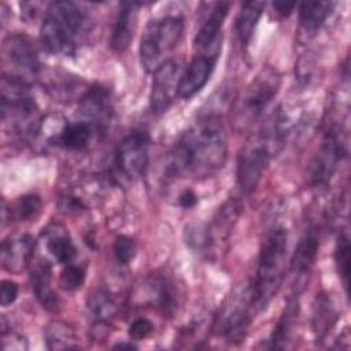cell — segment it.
I'll return each instance as SVG.
<instances>
[{
    "label": "cell",
    "mask_w": 351,
    "mask_h": 351,
    "mask_svg": "<svg viewBox=\"0 0 351 351\" xmlns=\"http://www.w3.org/2000/svg\"><path fill=\"white\" fill-rule=\"evenodd\" d=\"M265 10L263 1H245L241 5V10L236 18V33L240 44L244 47L248 45L259 18Z\"/></svg>",
    "instance_id": "d4e9b609"
},
{
    "label": "cell",
    "mask_w": 351,
    "mask_h": 351,
    "mask_svg": "<svg viewBox=\"0 0 351 351\" xmlns=\"http://www.w3.org/2000/svg\"><path fill=\"white\" fill-rule=\"evenodd\" d=\"M288 251L287 229L274 228L262 243L255 277L247 289L252 313L263 311L278 292Z\"/></svg>",
    "instance_id": "3957f363"
},
{
    "label": "cell",
    "mask_w": 351,
    "mask_h": 351,
    "mask_svg": "<svg viewBox=\"0 0 351 351\" xmlns=\"http://www.w3.org/2000/svg\"><path fill=\"white\" fill-rule=\"evenodd\" d=\"M41 206H43L41 197L36 193H27V195L19 196L10 208V218L19 222L34 219L41 211Z\"/></svg>",
    "instance_id": "f1b7e54d"
},
{
    "label": "cell",
    "mask_w": 351,
    "mask_h": 351,
    "mask_svg": "<svg viewBox=\"0 0 351 351\" xmlns=\"http://www.w3.org/2000/svg\"><path fill=\"white\" fill-rule=\"evenodd\" d=\"M336 7L335 1H307L299 5V22L302 33L313 37L325 23Z\"/></svg>",
    "instance_id": "603a6c76"
},
{
    "label": "cell",
    "mask_w": 351,
    "mask_h": 351,
    "mask_svg": "<svg viewBox=\"0 0 351 351\" xmlns=\"http://www.w3.org/2000/svg\"><path fill=\"white\" fill-rule=\"evenodd\" d=\"M3 58L12 69L8 75L23 82H27V78H34L40 73L37 49L32 40L23 34H11L4 38Z\"/></svg>",
    "instance_id": "ba28073f"
},
{
    "label": "cell",
    "mask_w": 351,
    "mask_h": 351,
    "mask_svg": "<svg viewBox=\"0 0 351 351\" xmlns=\"http://www.w3.org/2000/svg\"><path fill=\"white\" fill-rule=\"evenodd\" d=\"M196 203H197V196L192 189H184L178 195V204L182 208H192L196 206Z\"/></svg>",
    "instance_id": "d590c367"
},
{
    "label": "cell",
    "mask_w": 351,
    "mask_h": 351,
    "mask_svg": "<svg viewBox=\"0 0 351 351\" xmlns=\"http://www.w3.org/2000/svg\"><path fill=\"white\" fill-rule=\"evenodd\" d=\"M218 55H195L185 73L180 77L177 95L182 99L195 96L210 80Z\"/></svg>",
    "instance_id": "2e32d148"
},
{
    "label": "cell",
    "mask_w": 351,
    "mask_h": 351,
    "mask_svg": "<svg viewBox=\"0 0 351 351\" xmlns=\"http://www.w3.org/2000/svg\"><path fill=\"white\" fill-rule=\"evenodd\" d=\"M274 154V149L262 134L240 149L236 166V184L243 195L251 193L258 186Z\"/></svg>",
    "instance_id": "5b68a950"
},
{
    "label": "cell",
    "mask_w": 351,
    "mask_h": 351,
    "mask_svg": "<svg viewBox=\"0 0 351 351\" xmlns=\"http://www.w3.org/2000/svg\"><path fill=\"white\" fill-rule=\"evenodd\" d=\"M230 4L226 1L215 3L207 18L200 25L193 47L197 51L196 55H218L221 51V30L223 21L228 15Z\"/></svg>",
    "instance_id": "4fadbf2b"
},
{
    "label": "cell",
    "mask_w": 351,
    "mask_h": 351,
    "mask_svg": "<svg viewBox=\"0 0 351 351\" xmlns=\"http://www.w3.org/2000/svg\"><path fill=\"white\" fill-rule=\"evenodd\" d=\"M298 313H299V303L298 299L289 298L287 302V306L284 307L277 324L274 325L269 339H267V347L269 348H285L293 326H295V321L298 318Z\"/></svg>",
    "instance_id": "cb8c5ba5"
},
{
    "label": "cell",
    "mask_w": 351,
    "mask_h": 351,
    "mask_svg": "<svg viewBox=\"0 0 351 351\" xmlns=\"http://www.w3.org/2000/svg\"><path fill=\"white\" fill-rule=\"evenodd\" d=\"M148 302L165 315H174L180 306V292L174 281L166 276H155L148 280Z\"/></svg>",
    "instance_id": "ac0fdd59"
},
{
    "label": "cell",
    "mask_w": 351,
    "mask_h": 351,
    "mask_svg": "<svg viewBox=\"0 0 351 351\" xmlns=\"http://www.w3.org/2000/svg\"><path fill=\"white\" fill-rule=\"evenodd\" d=\"M178 64L169 59L163 62L155 71L149 92V108L152 114L160 115L173 103L178 92Z\"/></svg>",
    "instance_id": "30bf717a"
},
{
    "label": "cell",
    "mask_w": 351,
    "mask_h": 351,
    "mask_svg": "<svg viewBox=\"0 0 351 351\" xmlns=\"http://www.w3.org/2000/svg\"><path fill=\"white\" fill-rule=\"evenodd\" d=\"M44 241L47 251L58 263L69 265L77 255V248L67 229L59 223H52L45 229Z\"/></svg>",
    "instance_id": "44dd1931"
},
{
    "label": "cell",
    "mask_w": 351,
    "mask_h": 351,
    "mask_svg": "<svg viewBox=\"0 0 351 351\" xmlns=\"http://www.w3.org/2000/svg\"><path fill=\"white\" fill-rule=\"evenodd\" d=\"M95 132V126L85 119L67 122L63 129L55 136L53 144L63 149L80 151L89 144Z\"/></svg>",
    "instance_id": "7402d4cb"
},
{
    "label": "cell",
    "mask_w": 351,
    "mask_h": 351,
    "mask_svg": "<svg viewBox=\"0 0 351 351\" xmlns=\"http://www.w3.org/2000/svg\"><path fill=\"white\" fill-rule=\"evenodd\" d=\"M184 32V18L169 15L147 23L140 41V62L147 71H155L178 45Z\"/></svg>",
    "instance_id": "277c9868"
},
{
    "label": "cell",
    "mask_w": 351,
    "mask_h": 351,
    "mask_svg": "<svg viewBox=\"0 0 351 351\" xmlns=\"http://www.w3.org/2000/svg\"><path fill=\"white\" fill-rule=\"evenodd\" d=\"M51 278L52 269L48 262H38L30 273V285L36 299L45 310L55 313L59 310V298L51 285Z\"/></svg>",
    "instance_id": "d6986e66"
},
{
    "label": "cell",
    "mask_w": 351,
    "mask_h": 351,
    "mask_svg": "<svg viewBox=\"0 0 351 351\" xmlns=\"http://www.w3.org/2000/svg\"><path fill=\"white\" fill-rule=\"evenodd\" d=\"M335 261L337 266L339 276L343 280V285L346 292H348L350 284V240L346 233H341L336 241L335 248Z\"/></svg>",
    "instance_id": "4dcf8cb0"
},
{
    "label": "cell",
    "mask_w": 351,
    "mask_h": 351,
    "mask_svg": "<svg viewBox=\"0 0 351 351\" xmlns=\"http://www.w3.org/2000/svg\"><path fill=\"white\" fill-rule=\"evenodd\" d=\"M84 119L92 123L97 133H104L112 114L110 90L103 85H92L85 90L80 103Z\"/></svg>",
    "instance_id": "5bb4252c"
},
{
    "label": "cell",
    "mask_w": 351,
    "mask_h": 351,
    "mask_svg": "<svg viewBox=\"0 0 351 351\" xmlns=\"http://www.w3.org/2000/svg\"><path fill=\"white\" fill-rule=\"evenodd\" d=\"M44 339L48 350H69L78 347L73 328L63 322H51L45 328Z\"/></svg>",
    "instance_id": "83f0119b"
},
{
    "label": "cell",
    "mask_w": 351,
    "mask_h": 351,
    "mask_svg": "<svg viewBox=\"0 0 351 351\" xmlns=\"http://www.w3.org/2000/svg\"><path fill=\"white\" fill-rule=\"evenodd\" d=\"M138 16V4L134 1H125L119 5L117 18L114 21L110 47L115 52H123L133 40Z\"/></svg>",
    "instance_id": "e0dca14e"
},
{
    "label": "cell",
    "mask_w": 351,
    "mask_h": 351,
    "mask_svg": "<svg viewBox=\"0 0 351 351\" xmlns=\"http://www.w3.org/2000/svg\"><path fill=\"white\" fill-rule=\"evenodd\" d=\"M89 30V16L78 3L55 1L44 16L40 41L43 48L55 55H73Z\"/></svg>",
    "instance_id": "7a4b0ae2"
},
{
    "label": "cell",
    "mask_w": 351,
    "mask_h": 351,
    "mask_svg": "<svg viewBox=\"0 0 351 351\" xmlns=\"http://www.w3.org/2000/svg\"><path fill=\"white\" fill-rule=\"evenodd\" d=\"M339 311L329 293L321 292L315 296L311 314V329L317 341H322L336 325Z\"/></svg>",
    "instance_id": "ffe728a7"
},
{
    "label": "cell",
    "mask_w": 351,
    "mask_h": 351,
    "mask_svg": "<svg viewBox=\"0 0 351 351\" xmlns=\"http://www.w3.org/2000/svg\"><path fill=\"white\" fill-rule=\"evenodd\" d=\"M114 348H128V350H132V348H136V346L133 343H118L114 346Z\"/></svg>",
    "instance_id": "74e56055"
},
{
    "label": "cell",
    "mask_w": 351,
    "mask_h": 351,
    "mask_svg": "<svg viewBox=\"0 0 351 351\" xmlns=\"http://www.w3.org/2000/svg\"><path fill=\"white\" fill-rule=\"evenodd\" d=\"M319 226L317 223H310L299 239L291 261V274L292 285L296 293L304 289L310 274L314 269L318 250H319Z\"/></svg>",
    "instance_id": "9c48e42d"
},
{
    "label": "cell",
    "mask_w": 351,
    "mask_h": 351,
    "mask_svg": "<svg viewBox=\"0 0 351 351\" xmlns=\"http://www.w3.org/2000/svg\"><path fill=\"white\" fill-rule=\"evenodd\" d=\"M281 77L273 67L262 69L248 85L244 95V107L251 117H259L276 97Z\"/></svg>",
    "instance_id": "8fae6325"
},
{
    "label": "cell",
    "mask_w": 351,
    "mask_h": 351,
    "mask_svg": "<svg viewBox=\"0 0 351 351\" xmlns=\"http://www.w3.org/2000/svg\"><path fill=\"white\" fill-rule=\"evenodd\" d=\"M85 280V271L75 265H66V267L62 270L59 285L62 289L73 292L77 291Z\"/></svg>",
    "instance_id": "d6a6232c"
},
{
    "label": "cell",
    "mask_w": 351,
    "mask_h": 351,
    "mask_svg": "<svg viewBox=\"0 0 351 351\" xmlns=\"http://www.w3.org/2000/svg\"><path fill=\"white\" fill-rule=\"evenodd\" d=\"M185 244L196 254H207L213 247L211 237L208 233V226L200 223H189L184 229Z\"/></svg>",
    "instance_id": "f546056e"
},
{
    "label": "cell",
    "mask_w": 351,
    "mask_h": 351,
    "mask_svg": "<svg viewBox=\"0 0 351 351\" xmlns=\"http://www.w3.org/2000/svg\"><path fill=\"white\" fill-rule=\"evenodd\" d=\"M149 136L144 130H133L115 151V170L128 181L141 178L148 167Z\"/></svg>",
    "instance_id": "52a82bcc"
},
{
    "label": "cell",
    "mask_w": 351,
    "mask_h": 351,
    "mask_svg": "<svg viewBox=\"0 0 351 351\" xmlns=\"http://www.w3.org/2000/svg\"><path fill=\"white\" fill-rule=\"evenodd\" d=\"M298 4L295 1H274L273 3V8L276 11L277 15H280L281 18H287L288 15H291V12L295 10Z\"/></svg>",
    "instance_id": "8d00e7d4"
},
{
    "label": "cell",
    "mask_w": 351,
    "mask_h": 351,
    "mask_svg": "<svg viewBox=\"0 0 351 351\" xmlns=\"http://www.w3.org/2000/svg\"><path fill=\"white\" fill-rule=\"evenodd\" d=\"M226 159V136L217 117H206L188 129L170 149L165 177L178 178L191 176L207 178L223 166Z\"/></svg>",
    "instance_id": "6da1fadb"
},
{
    "label": "cell",
    "mask_w": 351,
    "mask_h": 351,
    "mask_svg": "<svg viewBox=\"0 0 351 351\" xmlns=\"http://www.w3.org/2000/svg\"><path fill=\"white\" fill-rule=\"evenodd\" d=\"M18 296V285L11 280H4L0 287V303L1 306H10Z\"/></svg>",
    "instance_id": "e575fe53"
},
{
    "label": "cell",
    "mask_w": 351,
    "mask_h": 351,
    "mask_svg": "<svg viewBox=\"0 0 351 351\" xmlns=\"http://www.w3.org/2000/svg\"><path fill=\"white\" fill-rule=\"evenodd\" d=\"M36 250V240L27 233L12 234L3 240L1 243V263L5 270L11 273L23 271Z\"/></svg>",
    "instance_id": "9a60e30c"
},
{
    "label": "cell",
    "mask_w": 351,
    "mask_h": 351,
    "mask_svg": "<svg viewBox=\"0 0 351 351\" xmlns=\"http://www.w3.org/2000/svg\"><path fill=\"white\" fill-rule=\"evenodd\" d=\"M240 204L236 200H228L221 210H218L214 222L208 226V233L211 237V243L215 244L219 239H226L232 232L239 215H240Z\"/></svg>",
    "instance_id": "484cf974"
},
{
    "label": "cell",
    "mask_w": 351,
    "mask_h": 351,
    "mask_svg": "<svg viewBox=\"0 0 351 351\" xmlns=\"http://www.w3.org/2000/svg\"><path fill=\"white\" fill-rule=\"evenodd\" d=\"M251 313L252 310L250 307L248 293L245 291L240 303L232 304L219 314L215 328L226 343L237 346L245 340L251 325Z\"/></svg>",
    "instance_id": "7c38bea8"
},
{
    "label": "cell",
    "mask_w": 351,
    "mask_h": 351,
    "mask_svg": "<svg viewBox=\"0 0 351 351\" xmlns=\"http://www.w3.org/2000/svg\"><path fill=\"white\" fill-rule=\"evenodd\" d=\"M86 308L96 324L108 325L118 313V304L107 291H95L86 299Z\"/></svg>",
    "instance_id": "4316f807"
},
{
    "label": "cell",
    "mask_w": 351,
    "mask_h": 351,
    "mask_svg": "<svg viewBox=\"0 0 351 351\" xmlns=\"http://www.w3.org/2000/svg\"><path fill=\"white\" fill-rule=\"evenodd\" d=\"M346 156L347 147L344 138L336 128H330L325 132V136L310 162L308 184L313 188L326 186Z\"/></svg>",
    "instance_id": "8992f818"
},
{
    "label": "cell",
    "mask_w": 351,
    "mask_h": 351,
    "mask_svg": "<svg viewBox=\"0 0 351 351\" xmlns=\"http://www.w3.org/2000/svg\"><path fill=\"white\" fill-rule=\"evenodd\" d=\"M154 330V324L147 318H137L129 326V336L134 340H143L148 337Z\"/></svg>",
    "instance_id": "836d02e7"
},
{
    "label": "cell",
    "mask_w": 351,
    "mask_h": 351,
    "mask_svg": "<svg viewBox=\"0 0 351 351\" xmlns=\"http://www.w3.org/2000/svg\"><path fill=\"white\" fill-rule=\"evenodd\" d=\"M136 241L125 234L117 236L112 243V254L119 265H129L136 255Z\"/></svg>",
    "instance_id": "1f68e13d"
}]
</instances>
